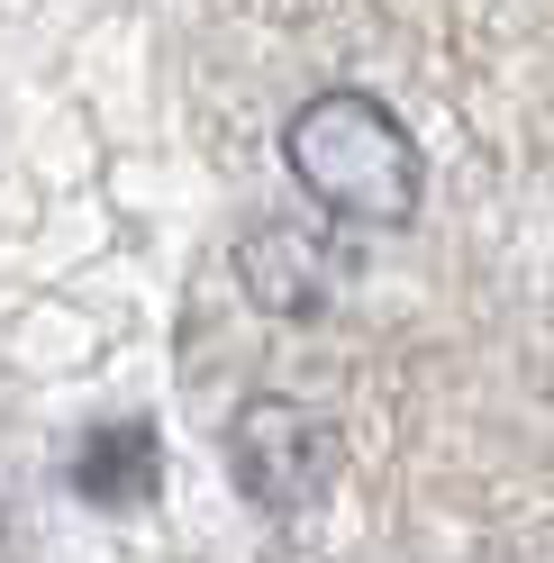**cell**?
<instances>
[{
	"label": "cell",
	"mask_w": 554,
	"mask_h": 563,
	"mask_svg": "<svg viewBox=\"0 0 554 563\" xmlns=\"http://www.w3.org/2000/svg\"><path fill=\"white\" fill-rule=\"evenodd\" d=\"M282 164L291 183L345 228H409L428 200V155L400 128V110H383L373 91H309L282 119Z\"/></svg>",
	"instance_id": "1"
},
{
	"label": "cell",
	"mask_w": 554,
	"mask_h": 563,
	"mask_svg": "<svg viewBox=\"0 0 554 563\" xmlns=\"http://www.w3.org/2000/svg\"><path fill=\"white\" fill-rule=\"evenodd\" d=\"M345 464V437H336V418L319 409H300L282 391H264L228 418V482L246 490L255 509L273 518H291V509H319L328 500V482Z\"/></svg>",
	"instance_id": "2"
},
{
	"label": "cell",
	"mask_w": 554,
	"mask_h": 563,
	"mask_svg": "<svg viewBox=\"0 0 554 563\" xmlns=\"http://www.w3.org/2000/svg\"><path fill=\"white\" fill-rule=\"evenodd\" d=\"M236 273H246V291L273 309V319H319V309L345 291V245L328 228L264 219L246 236V255H236Z\"/></svg>",
	"instance_id": "3"
},
{
	"label": "cell",
	"mask_w": 554,
	"mask_h": 563,
	"mask_svg": "<svg viewBox=\"0 0 554 563\" xmlns=\"http://www.w3.org/2000/svg\"><path fill=\"white\" fill-rule=\"evenodd\" d=\"M64 482H74V500H91V509H146L164 490V445H155L146 418H110V428H91L74 445Z\"/></svg>",
	"instance_id": "4"
}]
</instances>
